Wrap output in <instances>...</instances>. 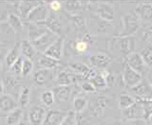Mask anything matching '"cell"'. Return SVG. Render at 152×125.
I'll use <instances>...</instances> for the list:
<instances>
[{"label": "cell", "instance_id": "obj_1", "mask_svg": "<svg viewBox=\"0 0 152 125\" xmlns=\"http://www.w3.org/2000/svg\"><path fill=\"white\" fill-rule=\"evenodd\" d=\"M122 23L123 30L120 36H132L139 30L141 26V19L135 12H130L122 17Z\"/></svg>", "mask_w": 152, "mask_h": 125}, {"label": "cell", "instance_id": "obj_2", "mask_svg": "<svg viewBox=\"0 0 152 125\" xmlns=\"http://www.w3.org/2000/svg\"><path fill=\"white\" fill-rule=\"evenodd\" d=\"M111 47L126 57L133 53L135 49V39L133 36H119L111 41Z\"/></svg>", "mask_w": 152, "mask_h": 125}, {"label": "cell", "instance_id": "obj_3", "mask_svg": "<svg viewBox=\"0 0 152 125\" xmlns=\"http://www.w3.org/2000/svg\"><path fill=\"white\" fill-rule=\"evenodd\" d=\"M49 17H50V12L49 9H48L47 5L44 2H41L30 12L27 19L31 23L46 24Z\"/></svg>", "mask_w": 152, "mask_h": 125}, {"label": "cell", "instance_id": "obj_4", "mask_svg": "<svg viewBox=\"0 0 152 125\" xmlns=\"http://www.w3.org/2000/svg\"><path fill=\"white\" fill-rule=\"evenodd\" d=\"M58 38H59V36L57 34H55L54 32H52L50 31H48L43 36L38 38V39L35 41H32L31 44L33 45V47H35L36 51L42 52V53L44 54L45 51L49 49V47L53 44Z\"/></svg>", "mask_w": 152, "mask_h": 125}, {"label": "cell", "instance_id": "obj_5", "mask_svg": "<svg viewBox=\"0 0 152 125\" xmlns=\"http://www.w3.org/2000/svg\"><path fill=\"white\" fill-rule=\"evenodd\" d=\"M122 79L125 85L131 89L135 87L136 85H138L142 81V75L138 73L137 71L133 70L129 66L126 65L125 67H124Z\"/></svg>", "mask_w": 152, "mask_h": 125}, {"label": "cell", "instance_id": "obj_6", "mask_svg": "<svg viewBox=\"0 0 152 125\" xmlns=\"http://www.w3.org/2000/svg\"><path fill=\"white\" fill-rule=\"evenodd\" d=\"M126 65L129 66L133 70L137 71L138 73H140L141 75L145 73V67L147 66L145 65L144 59H142L141 53H138V52H133V53L129 54L126 57Z\"/></svg>", "mask_w": 152, "mask_h": 125}, {"label": "cell", "instance_id": "obj_7", "mask_svg": "<svg viewBox=\"0 0 152 125\" xmlns=\"http://www.w3.org/2000/svg\"><path fill=\"white\" fill-rule=\"evenodd\" d=\"M123 114L127 119L131 121H138V119H144L145 118V111L142 102H136L131 107L124 110Z\"/></svg>", "mask_w": 152, "mask_h": 125}, {"label": "cell", "instance_id": "obj_8", "mask_svg": "<svg viewBox=\"0 0 152 125\" xmlns=\"http://www.w3.org/2000/svg\"><path fill=\"white\" fill-rule=\"evenodd\" d=\"M95 12H96L97 17L102 19L104 21L111 22L114 19L115 12L114 8L111 4L109 3H98L95 7Z\"/></svg>", "mask_w": 152, "mask_h": 125}, {"label": "cell", "instance_id": "obj_9", "mask_svg": "<svg viewBox=\"0 0 152 125\" xmlns=\"http://www.w3.org/2000/svg\"><path fill=\"white\" fill-rule=\"evenodd\" d=\"M63 49H64V38L59 37L49 49H48L44 55L52 58L56 61H59L63 56Z\"/></svg>", "mask_w": 152, "mask_h": 125}, {"label": "cell", "instance_id": "obj_10", "mask_svg": "<svg viewBox=\"0 0 152 125\" xmlns=\"http://www.w3.org/2000/svg\"><path fill=\"white\" fill-rule=\"evenodd\" d=\"M137 97L140 98V100H152V87L147 83V81H142L141 83L131 88Z\"/></svg>", "mask_w": 152, "mask_h": 125}, {"label": "cell", "instance_id": "obj_11", "mask_svg": "<svg viewBox=\"0 0 152 125\" xmlns=\"http://www.w3.org/2000/svg\"><path fill=\"white\" fill-rule=\"evenodd\" d=\"M68 113L59 110H50L47 113L42 125H61Z\"/></svg>", "mask_w": 152, "mask_h": 125}, {"label": "cell", "instance_id": "obj_12", "mask_svg": "<svg viewBox=\"0 0 152 125\" xmlns=\"http://www.w3.org/2000/svg\"><path fill=\"white\" fill-rule=\"evenodd\" d=\"M49 31L46 26V24H36V23H30L28 27V40L31 42L37 40L38 38L43 36L45 33Z\"/></svg>", "mask_w": 152, "mask_h": 125}, {"label": "cell", "instance_id": "obj_13", "mask_svg": "<svg viewBox=\"0 0 152 125\" xmlns=\"http://www.w3.org/2000/svg\"><path fill=\"white\" fill-rule=\"evenodd\" d=\"M88 61L93 66H96L98 68H106L110 64L111 58L104 52H98V53L91 54L88 57Z\"/></svg>", "mask_w": 152, "mask_h": 125}, {"label": "cell", "instance_id": "obj_14", "mask_svg": "<svg viewBox=\"0 0 152 125\" xmlns=\"http://www.w3.org/2000/svg\"><path fill=\"white\" fill-rule=\"evenodd\" d=\"M54 79V72L52 69H44L36 71L33 75V80L38 85H46Z\"/></svg>", "mask_w": 152, "mask_h": 125}, {"label": "cell", "instance_id": "obj_15", "mask_svg": "<svg viewBox=\"0 0 152 125\" xmlns=\"http://www.w3.org/2000/svg\"><path fill=\"white\" fill-rule=\"evenodd\" d=\"M135 13L140 17L141 20H152V3L142 2L138 3L135 7Z\"/></svg>", "mask_w": 152, "mask_h": 125}, {"label": "cell", "instance_id": "obj_16", "mask_svg": "<svg viewBox=\"0 0 152 125\" xmlns=\"http://www.w3.org/2000/svg\"><path fill=\"white\" fill-rule=\"evenodd\" d=\"M46 118V111L43 107L33 106L28 112V118L31 125H42Z\"/></svg>", "mask_w": 152, "mask_h": 125}, {"label": "cell", "instance_id": "obj_17", "mask_svg": "<svg viewBox=\"0 0 152 125\" xmlns=\"http://www.w3.org/2000/svg\"><path fill=\"white\" fill-rule=\"evenodd\" d=\"M108 99L107 97H104V96L95 98L90 104V109H91L92 113L95 116H102L108 106Z\"/></svg>", "mask_w": 152, "mask_h": 125}, {"label": "cell", "instance_id": "obj_18", "mask_svg": "<svg viewBox=\"0 0 152 125\" xmlns=\"http://www.w3.org/2000/svg\"><path fill=\"white\" fill-rule=\"evenodd\" d=\"M52 92L54 94L55 100L58 102H66L71 93V88L69 86H63V85H58L52 89Z\"/></svg>", "mask_w": 152, "mask_h": 125}, {"label": "cell", "instance_id": "obj_19", "mask_svg": "<svg viewBox=\"0 0 152 125\" xmlns=\"http://www.w3.org/2000/svg\"><path fill=\"white\" fill-rule=\"evenodd\" d=\"M17 108V103L10 95H2L0 97V110L5 113H10Z\"/></svg>", "mask_w": 152, "mask_h": 125}, {"label": "cell", "instance_id": "obj_20", "mask_svg": "<svg viewBox=\"0 0 152 125\" xmlns=\"http://www.w3.org/2000/svg\"><path fill=\"white\" fill-rule=\"evenodd\" d=\"M20 52L24 58L31 60L36 54V49L30 40H24L20 43Z\"/></svg>", "mask_w": 152, "mask_h": 125}, {"label": "cell", "instance_id": "obj_21", "mask_svg": "<svg viewBox=\"0 0 152 125\" xmlns=\"http://www.w3.org/2000/svg\"><path fill=\"white\" fill-rule=\"evenodd\" d=\"M40 3L41 2H38V1H22V2H19L18 3L19 14H20L23 18L27 19L30 12Z\"/></svg>", "mask_w": 152, "mask_h": 125}, {"label": "cell", "instance_id": "obj_22", "mask_svg": "<svg viewBox=\"0 0 152 125\" xmlns=\"http://www.w3.org/2000/svg\"><path fill=\"white\" fill-rule=\"evenodd\" d=\"M19 57H20V43H17L12 47V49L8 52L6 57H5L7 65L12 66Z\"/></svg>", "mask_w": 152, "mask_h": 125}, {"label": "cell", "instance_id": "obj_23", "mask_svg": "<svg viewBox=\"0 0 152 125\" xmlns=\"http://www.w3.org/2000/svg\"><path fill=\"white\" fill-rule=\"evenodd\" d=\"M46 26L48 28V30L54 32L55 34L59 36L61 34L62 30H63V25L61 24V22L54 16H50L48 18V20L46 22Z\"/></svg>", "mask_w": 152, "mask_h": 125}, {"label": "cell", "instance_id": "obj_24", "mask_svg": "<svg viewBox=\"0 0 152 125\" xmlns=\"http://www.w3.org/2000/svg\"><path fill=\"white\" fill-rule=\"evenodd\" d=\"M58 65H59V61H56L52 58H50V57H48L44 54L38 59V65H40L41 68H44V69L53 70L54 68H56Z\"/></svg>", "mask_w": 152, "mask_h": 125}, {"label": "cell", "instance_id": "obj_25", "mask_svg": "<svg viewBox=\"0 0 152 125\" xmlns=\"http://www.w3.org/2000/svg\"><path fill=\"white\" fill-rule=\"evenodd\" d=\"M23 115V110L20 107H17L12 112H10L7 116V124L8 125H16L20 122Z\"/></svg>", "mask_w": 152, "mask_h": 125}, {"label": "cell", "instance_id": "obj_26", "mask_svg": "<svg viewBox=\"0 0 152 125\" xmlns=\"http://www.w3.org/2000/svg\"><path fill=\"white\" fill-rule=\"evenodd\" d=\"M135 102H136L135 99L128 94H122V95H120V97L118 99L119 107H120V109H122L123 111L131 107Z\"/></svg>", "mask_w": 152, "mask_h": 125}, {"label": "cell", "instance_id": "obj_27", "mask_svg": "<svg viewBox=\"0 0 152 125\" xmlns=\"http://www.w3.org/2000/svg\"><path fill=\"white\" fill-rule=\"evenodd\" d=\"M73 77L71 74H69L68 71L62 70L60 71L56 76V81L59 85L63 86H69V84L72 83Z\"/></svg>", "mask_w": 152, "mask_h": 125}, {"label": "cell", "instance_id": "obj_28", "mask_svg": "<svg viewBox=\"0 0 152 125\" xmlns=\"http://www.w3.org/2000/svg\"><path fill=\"white\" fill-rule=\"evenodd\" d=\"M8 23L14 31H20L23 28V24L20 17L14 13H10L8 16Z\"/></svg>", "mask_w": 152, "mask_h": 125}, {"label": "cell", "instance_id": "obj_29", "mask_svg": "<svg viewBox=\"0 0 152 125\" xmlns=\"http://www.w3.org/2000/svg\"><path fill=\"white\" fill-rule=\"evenodd\" d=\"M88 100L87 98L85 97H76L73 102H72V105H73V109L74 112L77 113H82L84 110L88 107Z\"/></svg>", "mask_w": 152, "mask_h": 125}, {"label": "cell", "instance_id": "obj_30", "mask_svg": "<svg viewBox=\"0 0 152 125\" xmlns=\"http://www.w3.org/2000/svg\"><path fill=\"white\" fill-rule=\"evenodd\" d=\"M83 3L81 1H65L63 2V7L70 13H77L83 8Z\"/></svg>", "mask_w": 152, "mask_h": 125}, {"label": "cell", "instance_id": "obj_31", "mask_svg": "<svg viewBox=\"0 0 152 125\" xmlns=\"http://www.w3.org/2000/svg\"><path fill=\"white\" fill-rule=\"evenodd\" d=\"M69 67L74 72H76V73L82 75L84 77V79H85V77L88 75V72L90 71V68L87 65H85L84 62H72V64L69 65Z\"/></svg>", "mask_w": 152, "mask_h": 125}, {"label": "cell", "instance_id": "obj_32", "mask_svg": "<svg viewBox=\"0 0 152 125\" xmlns=\"http://www.w3.org/2000/svg\"><path fill=\"white\" fill-rule=\"evenodd\" d=\"M31 100V91L28 87H23L18 98V103L20 106L25 107L28 104Z\"/></svg>", "mask_w": 152, "mask_h": 125}, {"label": "cell", "instance_id": "obj_33", "mask_svg": "<svg viewBox=\"0 0 152 125\" xmlns=\"http://www.w3.org/2000/svg\"><path fill=\"white\" fill-rule=\"evenodd\" d=\"M90 83L92 84V85L95 87V89H104L106 88L107 86V79L104 78V77L101 75V74H97L96 76L92 78L91 80L89 81Z\"/></svg>", "mask_w": 152, "mask_h": 125}, {"label": "cell", "instance_id": "obj_34", "mask_svg": "<svg viewBox=\"0 0 152 125\" xmlns=\"http://www.w3.org/2000/svg\"><path fill=\"white\" fill-rule=\"evenodd\" d=\"M41 100L46 106H51L55 102L54 94L52 90H46L41 94Z\"/></svg>", "mask_w": 152, "mask_h": 125}, {"label": "cell", "instance_id": "obj_35", "mask_svg": "<svg viewBox=\"0 0 152 125\" xmlns=\"http://www.w3.org/2000/svg\"><path fill=\"white\" fill-rule=\"evenodd\" d=\"M141 55L144 59L145 65L149 67H152V45L145 47L141 51Z\"/></svg>", "mask_w": 152, "mask_h": 125}, {"label": "cell", "instance_id": "obj_36", "mask_svg": "<svg viewBox=\"0 0 152 125\" xmlns=\"http://www.w3.org/2000/svg\"><path fill=\"white\" fill-rule=\"evenodd\" d=\"M72 47L74 49L75 52H77V53H80V54L86 53L89 47V44L84 40H80V41H76Z\"/></svg>", "mask_w": 152, "mask_h": 125}, {"label": "cell", "instance_id": "obj_37", "mask_svg": "<svg viewBox=\"0 0 152 125\" xmlns=\"http://www.w3.org/2000/svg\"><path fill=\"white\" fill-rule=\"evenodd\" d=\"M78 124V118L77 115L74 111H70L68 113L66 117L61 123V125H77Z\"/></svg>", "mask_w": 152, "mask_h": 125}, {"label": "cell", "instance_id": "obj_38", "mask_svg": "<svg viewBox=\"0 0 152 125\" xmlns=\"http://www.w3.org/2000/svg\"><path fill=\"white\" fill-rule=\"evenodd\" d=\"M33 67H34V65L31 60L30 59H24V62H23V69H22V76L26 77L28 75H30L31 73V71L33 70Z\"/></svg>", "mask_w": 152, "mask_h": 125}, {"label": "cell", "instance_id": "obj_39", "mask_svg": "<svg viewBox=\"0 0 152 125\" xmlns=\"http://www.w3.org/2000/svg\"><path fill=\"white\" fill-rule=\"evenodd\" d=\"M24 59H25V58H23L22 56H20V57H19V58L17 59V61L11 66V67H12V71L15 75H20V74H22Z\"/></svg>", "mask_w": 152, "mask_h": 125}, {"label": "cell", "instance_id": "obj_40", "mask_svg": "<svg viewBox=\"0 0 152 125\" xmlns=\"http://www.w3.org/2000/svg\"><path fill=\"white\" fill-rule=\"evenodd\" d=\"M72 23L76 28L80 30V28H83L86 26V19L81 15H73Z\"/></svg>", "mask_w": 152, "mask_h": 125}, {"label": "cell", "instance_id": "obj_41", "mask_svg": "<svg viewBox=\"0 0 152 125\" xmlns=\"http://www.w3.org/2000/svg\"><path fill=\"white\" fill-rule=\"evenodd\" d=\"M81 88L86 93H93L95 92V87L92 85V84L89 81H85L81 84Z\"/></svg>", "mask_w": 152, "mask_h": 125}, {"label": "cell", "instance_id": "obj_42", "mask_svg": "<svg viewBox=\"0 0 152 125\" xmlns=\"http://www.w3.org/2000/svg\"><path fill=\"white\" fill-rule=\"evenodd\" d=\"M50 9H51V11L53 12H59L61 11L62 7H63V3H61L59 1H51L49 4Z\"/></svg>", "mask_w": 152, "mask_h": 125}, {"label": "cell", "instance_id": "obj_43", "mask_svg": "<svg viewBox=\"0 0 152 125\" xmlns=\"http://www.w3.org/2000/svg\"><path fill=\"white\" fill-rule=\"evenodd\" d=\"M142 36H144V39H151L152 38V26H149L147 27L145 30L144 31V34H142Z\"/></svg>", "mask_w": 152, "mask_h": 125}, {"label": "cell", "instance_id": "obj_44", "mask_svg": "<svg viewBox=\"0 0 152 125\" xmlns=\"http://www.w3.org/2000/svg\"><path fill=\"white\" fill-rule=\"evenodd\" d=\"M124 125H145V121L142 119H138V121H131V119H127L126 123Z\"/></svg>", "mask_w": 152, "mask_h": 125}, {"label": "cell", "instance_id": "obj_45", "mask_svg": "<svg viewBox=\"0 0 152 125\" xmlns=\"http://www.w3.org/2000/svg\"><path fill=\"white\" fill-rule=\"evenodd\" d=\"M8 16H9V14L7 13V12L5 11V9H0V22L8 20Z\"/></svg>", "mask_w": 152, "mask_h": 125}, {"label": "cell", "instance_id": "obj_46", "mask_svg": "<svg viewBox=\"0 0 152 125\" xmlns=\"http://www.w3.org/2000/svg\"><path fill=\"white\" fill-rule=\"evenodd\" d=\"M147 83L149 84V85L152 87V72H150V73L148 74V76H147Z\"/></svg>", "mask_w": 152, "mask_h": 125}, {"label": "cell", "instance_id": "obj_47", "mask_svg": "<svg viewBox=\"0 0 152 125\" xmlns=\"http://www.w3.org/2000/svg\"><path fill=\"white\" fill-rule=\"evenodd\" d=\"M4 93V84L1 81H0V95H2Z\"/></svg>", "mask_w": 152, "mask_h": 125}, {"label": "cell", "instance_id": "obj_48", "mask_svg": "<svg viewBox=\"0 0 152 125\" xmlns=\"http://www.w3.org/2000/svg\"><path fill=\"white\" fill-rule=\"evenodd\" d=\"M16 125H28L26 122H23V121H20L18 124H16Z\"/></svg>", "mask_w": 152, "mask_h": 125}, {"label": "cell", "instance_id": "obj_49", "mask_svg": "<svg viewBox=\"0 0 152 125\" xmlns=\"http://www.w3.org/2000/svg\"><path fill=\"white\" fill-rule=\"evenodd\" d=\"M104 125H115V124H112V123H107V124H104Z\"/></svg>", "mask_w": 152, "mask_h": 125}, {"label": "cell", "instance_id": "obj_50", "mask_svg": "<svg viewBox=\"0 0 152 125\" xmlns=\"http://www.w3.org/2000/svg\"><path fill=\"white\" fill-rule=\"evenodd\" d=\"M1 68H2V64H1V62H0V70H1Z\"/></svg>", "mask_w": 152, "mask_h": 125}]
</instances>
